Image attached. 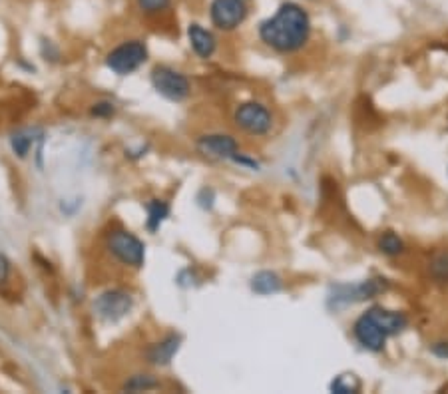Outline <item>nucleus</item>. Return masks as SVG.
<instances>
[{
	"instance_id": "10",
	"label": "nucleus",
	"mask_w": 448,
	"mask_h": 394,
	"mask_svg": "<svg viewBox=\"0 0 448 394\" xmlns=\"http://www.w3.org/2000/svg\"><path fill=\"white\" fill-rule=\"evenodd\" d=\"M179 343H182L179 334H168V337H163L162 341L149 345L148 351H146V358H148L149 365H154V367H168L172 362L175 353L179 351Z\"/></svg>"
},
{
	"instance_id": "12",
	"label": "nucleus",
	"mask_w": 448,
	"mask_h": 394,
	"mask_svg": "<svg viewBox=\"0 0 448 394\" xmlns=\"http://www.w3.org/2000/svg\"><path fill=\"white\" fill-rule=\"evenodd\" d=\"M367 315L379 325V329L386 334V337H393V334H398L405 327H407V317L398 311H388V308L383 307H373L367 311Z\"/></svg>"
},
{
	"instance_id": "1",
	"label": "nucleus",
	"mask_w": 448,
	"mask_h": 394,
	"mask_svg": "<svg viewBox=\"0 0 448 394\" xmlns=\"http://www.w3.org/2000/svg\"><path fill=\"white\" fill-rule=\"evenodd\" d=\"M311 36V18L303 6L285 2L277 13L259 25V38L277 52H297Z\"/></svg>"
},
{
	"instance_id": "8",
	"label": "nucleus",
	"mask_w": 448,
	"mask_h": 394,
	"mask_svg": "<svg viewBox=\"0 0 448 394\" xmlns=\"http://www.w3.org/2000/svg\"><path fill=\"white\" fill-rule=\"evenodd\" d=\"M199 154L213 160H236L239 156V144L233 136L227 134H208L198 137L196 142Z\"/></svg>"
},
{
	"instance_id": "13",
	"label": "nucleus",
	"mask_w": 448,
	"mask_h": 394,
	"mask_svg": "<svg viewBox=\"0 0 448 394\" xmlns=\"http://www.w3.org/2000/svg\"><path fill=\"white\" fill-rule=\"evenodd\" d=\"M146 213H148L146 227H148L149 233H156L160 229V225L170 217V205L162 199H151L146 203Z\"/></svg>"
},
{
	"instance_id": "11",
	"label": "nucleus",
	"mask_w": 448,
	"mask_h": 394,
	"mask_svg": "<svg viewBox=\"0 0 448 394\" xmlns=\"http://www.w3.org/2000/svg\"><path fill=\"white\" fill-rule=\"evenodd\" d=\"M187 38H189V46L191 50L198 54L199 58L208 60L212 58L213 52L217 48V40L213 36L210 30H205L203 26L194 22V25L187 26Z\"/></svg>"
},
{
	"instance_id": "15",
	"label": "nucleus",
	"mask_w": 448,
	"mask_h": 394,
	"mask_svg": "<svg viewBox=\"0 0 448 394\" xmlns=\"http://www.w3.org/2000/svg\"><path fill=\"white\" fill-rule=\"evenodd\" d=\"M160 386V381L151 374H134L124 382L122 390L125 393H148Z\"/></svg>"
},
{
	"instance_id": "4",
	"label": "nucleus",
	"mask_w": 448,
	"mask_h": 394,
	"mask_svg": "<svg viewBox=\"0 0 448 394\" xmlns=\"http://www.w3.org/2000/svg\"><path fill=\"white\" fill-rule=\"evenodd\" d=\"M151 86L170 102H184L191 94V84L186 76L170 66H156L151 70Z\"/></svg>"
},
{
	"instance_id": "23",
	"label": "nucleus",
	"mask_w": 448,
	"mask_h": 394,
	"mask_svg": "<svg viewBox=\"0 0 448 394\" xmlns=\"http://www.w3.org/2000/svg\"><path fill=\"white\" fill-rule=\"evenodd\" d=\"M433 353H435L436 357L448 358V343H436V345L433 346Z\"/></svg>"
},
{
	"instance_id": "7",
	"label": "nucleus",
	"mask_w": 448,
	"mask_h": 394,
	"mask_svg": "<svg viewBox=\"0 0 448 394\" xmlns=\"http://www.w3.org/2000/svg\"><path fill=\"white\" fill-rule=\"evenodd\" d=\"M247 2L245 0H213L210 6V18L215 28L231 32L241 26L247 18Z\"/></svg>"
},
{
	"instance_id": "2",
	"label": "nucleus",
	"mask_w": 448,
	"mask_h": 394,
	"mask_svg": "<svg viewBox=\"0 0 448 394\" xmlns=\"http://www.w3.org/2000/svg\"><path fill=\"white\" fill-rule=\"evenodd\" d=\"M106 249L118 263L132 269H142L146 263V245L132 231L114 227L106 235Z\"/></svg>"
},
{
	"instance_id": "21",
	"label": "nucleus",
	"mask_w": 448,
	"mask_h": 394,
	"mask_svg": "<svg viewBox=\"0 0 448 394\" xmlns=\"http://www.w3.org/2000/svg\"><path fill=\"white\" fill-rule=\"evenodd\" d=\"M90 114L94 118H112L114 114H116V106H114L112 102H96V104H92Z\"/></svg>"
},
{
	"instance_id": "6",
	"label": "nucleus",
	"mask_w": 448,
	"mask_h": 394,
	"mask_svg": "<svg viewBox=\"0 0 448 394\" xmlns=\"http://www.w3.org/2000/svg\"><path fill=\"white\" fill-rule=\"evenodd\" d=\"M237 128L247 132L249 136H265L273 128V118L269 110L259 102H243L233 114Z\"/></svg>"
},
{
	"instance_id": "18",
	"label": "nucleus",
	"mask_w": 448,
	"mask_h": 394,
	"mask_svg": "<svg viewBox=\"0 0 448 394\" xmlns=\"http://www.w3.org/2000/svg\"><path fill=\"white\" fill-rule=\"evenodd\" d=\"M32 146H34V137L30 136V134H26V132L14 134V136L11 137V148H13V151L20 160H25L26 156L30 154Z\"/></svg>"
},
{
	"instance_id": "22",
	"label": "nucleus",
	"mask_w": 448,
	"mask_h": 394,
	"mask_svg": "<svg viewBox=\"0 0 448 394\" xmlns=\"http://www.w3.org/2000/svg\"><path fill=\"white\" fill-rule=\"evenodd\" d=\"M11 271H13L11 261H8L6 255H2V253H0V287L8 283V279H11Z\"/></svg>"
},
{
	"instance_id": "5",
	"label": "nucleus",
	"mask_w": 448,
	"mask_h": 394,
	"mask_svg": "<svg viewBox=\"0 0 448 394\" xmlns=\"http://www.w3.org/2000/svg\"><path fill=\"white\" fill-rule=\"evenodd\" d=\"M134 307V297L125 289H108L94 301V313L104 322H118Z\"/></svg>"
},
{
	"instance_id": "17",
	"label": "nucleus",
	"mask_w": 448,
	"mask_h": 394,
	"mask_svg": "<svg viewBox=\"0 0 448 394\" xmlns=\"http://www.w3.org/2000/svg\"><path fill=\"white\" fill-rule=\"evenodd\" d=\"M379 249L388 255V257H397L405 251V243L398 239V235H395L393 231H386L381 239H379Z\"/></svg>"
},
{
	"instance_id": "20",
	"label": "nucleus",
	"mask_w": 448,
	"mask_h": 394,
	"mask_svg": "<svg viewBox=\"0 0 448 394\" xmlns=\"http://www.w3.org/2000/svg\"><path fill=\"white\" fill-rule=\"evenodd\" d=\"M430 273L438 283H447L448 281V251L438 253L433 263H430Z\"/></svg>"
},
{
	"instance_id": "16",
	"label": "nucleus",
	"mask_w": 448,
	"mask_h": 394,
	"mask_svg": "<svg viewBox=\"0 0 448 394\" xmlns=\"http://www.w3.org/2000/svg\"><path fill=\"white\" fill-rule=\"evenodd\" d=\"M137 11L144 16H162L165 11H170L172 0H136Z\"/></svg>"
},
{
	"instance_id": "3",
	"label": "nucleus",
	"mask_w": 448,
	"mask_h": 394,
	"mask_svg": "<svg viewBox=\"0 0 448 394\" xmlns=\"http://www.w3.org/2000/svg\"><path fill=\"white\" fill-rule=\"evenodd\" d=\"M148 60V46L142 40H128L108 52L106 66L114 74L128 76Z\"/></svg>"
},
{
	"instance_id": "19",
	"label": "nucleus",
	"mask_w": 448,
	"mask_h": 394,
	"mask_svg": "<svg viewBox=\"0 0 448 394\" xmlns=\"http://www.w3.org/2000/svg\"><path fill=\"white\" fill-rule=\"evenodd\" d=\"M359 388H361V384L353 374H341V376H337L335 381L331 382V390L337 394L357 393Z\"/></svg>"
},
{
	"instance_id": "9",
	"label": "nucleus",
	"mask_w": 448,
	"mask_h": 394,
	"mask_svg": "<svg viewBox=\"0 0 448 394\" xmlns=\"http://www.w3.org/2000/svg\"><path fill=\"white\" fill-rule=\"evenodd\" d=\"M353 334H355L357 343H359L362 348L371 351V353H379V351H383L386 339H388V337L379 329V325H376V322H374L367 313L355 320V325H353Z\"/></svg>"
},
{
	"instance_id": "14",
	"label": "nucleus",
	"mask_w": 448,
	"mask_h": 394,
	"mask_svg": "<svg viewBox=\"0 0 448 394\" xmlns=\"http://www.w3.org/2000/svg\"><path fill=\"white\" fill-rule=\"evenodd\" d=\"M281 279L271 271H262L257 273L253 279H251V289L257 293V295H275L277 291H281Z\"/></svg>"
}]
</instances>
